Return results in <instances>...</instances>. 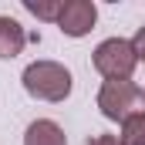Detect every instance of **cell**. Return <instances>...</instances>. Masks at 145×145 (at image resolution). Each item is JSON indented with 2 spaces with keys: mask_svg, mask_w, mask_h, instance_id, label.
Returning <instances> with one entry per match:
<instances>
[{
  "mask_svg": "<svg viewBox=\"0 0 145 145\" xmlns=\"http://www.w3.org/2000/svg\"><path fill=\"white\" fill-rule=\"evenodd\" d=\"M20 81H24V91L34 101H47V105L68 101V95H71V88H74L71 71L61 61H47V57L31 61L24 68V74H20Z\"/></svg>",
  "mask_w": 145,
  "mask_h": 145,
  "instance_id": "obj_1",
  "label": "cell"
},
{
  "mask_svg": "<svg viewBox=\"0 0 145 145\" xmlns=\"http://www.w3.org/2000/svg\"><path fill=\"white\" fill-rule=\"evenodd\" d=\"M61 3H64V0H24V10H31L37 20H51V24H57Z\"/></svg>",
  "mask_w": 145,
  "mask_h": 145,
  "instance_id": "obj_8",
  "label": "cell"
},
{
  "mask_svg": "<svg viewBox=\"0 0 145 145\" xmlns=\"http://www.w3.org/2000/svg\"><path fill=\"white\" fill-rule=\"evenodd\" d=\"M121 145H145V111H135L121 121V135H118Z\"/></svg>",
  "mask_w": 145,
  "mask_h": 145,
  "instance_id": "obj_7",
  "label": "cell"
},
{
  "mask_svg": "<svg viewBox=\"0 0 145 145\" xmlns=\"http://www.w3.org/2000/svg\"><path fill=\"white\" fill-rule=\"evenodd\" d=\"M24 47H27V31H24V24L14 20V17H7V14H0V57L10 61V57H17Z\"/></svg>",
  "mask_w": 145,
  "mask_h": 145,
  "instance_id": "obj_5",
  "label": "cell"
},
{
  "mask_svg": "<svg viewBox=\"0 0 145 145\" xmlns=\"http://www.w3.org/2000/svg\"><path fill=\"white\" fill-rule=\"evenodd\" d=\"M98 24L95 0H64L57 14V31L64 37H88Z\"/></svg>",
  "mask_w": 145,
  "mask_h": 145,
  "instance_id": "obj_4",
  "label": "cell"
},
{
  "mask_svg": "<svg viewBox=\"0 0 145 145\" xmlns=\"http://www.w3.org/2000/svg\"><path fill=\"white\" fill-rule=\"evenodd\" d=\"M91 145H121V142H118V135H98Z\"/></svg>",
  "mask_w": 145,
  "mask_h": 145,
  "instance_id": "obj_10",
  "label": "cell"
},
{
  "mask_svg": "<svg viewBox=\"0 0 145 145\" xmlns=\"http://www.w3.org/2000/svg\"><path fill=\"white\" fill-rule=\"evenodd\" d=\"M142 98H145V91H142Z\"/></svg>",
  "mask_w": 145,
  "mask_h": 145,
  "instance_id": "obj_11",
  "label": "cell"
},
{
  "mask_svg": "<svg viewBox=\"0 0 145 145\" xmlns=\"http://www.w3.org/2000/svg\"><path fill=\"white\" fill-rule=\"evenodd\" d=\"M24 145H68V135H64V128L57 121L37 118V121L27 125V132H24Z\"/></svg>",
  "mask_w": 145,
  "mask_h": 145,
  "instance_id": "obj_6",
  "label": "cell"
},
{
  "mask_svg": "<svg viewBox=\"0 0 145 145\" xmlns=\"http://www.w3.org/2000/svg\"><path fill=\"white\" fill-rule=\"evenodd\" d=\"M132 47H135V57H138V61H145V27H138V31H135Z\"/></svg>",
  "mask_w": 145,
  "mask_h": 145,
  "instance_id": "obj_9",
  "label": "cell"
},
{
  "mask_svg": "<svg viewBox=\"0 0 145 145\" xmlns=\"http://www.w3.org/2000/svg\"><path fill=\"white\" fill-rule=\"evenodd\" d=\"M91 64H95V71L101 74L105 81H111V78H132L135 68H138V57H135L132 40H125V37H108V40H101V44L95 47Z\"/></svg>",
  "mask_w": 145,
  "mask_h": 145,
  "instance_id": "obj_2",
  "label": "cell"
},
{
  "mask_svg": "<svg viewBox=\"0 0 145 145\" xmlns=\"http://www.w3.org/2000/svg\"><path fill=\"white\" fill-rule=\"evenodd\" d=\"M138 101H142V88L132 78H111V81H101L98 88V111L108 121H125L128 115H135Z\"/></svg>",
  "mask_w": 145,
  "mask_h": 145,
  "instance_id": "obj_3",
  "label": "cell"
}]
</instances>
